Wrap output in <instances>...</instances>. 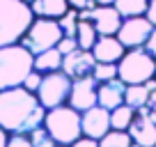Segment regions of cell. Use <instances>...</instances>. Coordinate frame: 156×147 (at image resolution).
<instances>
[{"mask_svg": "<svg viewBox=\"0 0 156 147\" xmlns=\"http://www.w3.org/2000/svg\"><path fill=\"white\" fill-rule=\"evenodd\" d=\"M44 117L46 108L34 92L23 85L0 90V127L7 133H30L44 124Z\"/></svg>", "mask_w": 156, "mask_h": 147, "instance_id": "obj_1", "label": "cell"}, {"mask_svg": "<svg viewBox=\"0 0 156 147\" xmlns=\"http://www.w3.org/2000/svg\"><path fill=\"white\" fill-rule=\"evenodd\" d=\"M34 21L28 0H0V46L19 44Z\"/></svg>", "mask_w": 156, "mask_h": 147, "instance_id": "obj_2", "label": "cell"}, {"mask_svg": "<svg viewBox=\"0 0 156 147\" xmlns=\"http://www.w3.org/2000/svg\"><path fill=\"white\" fill-rule=\"evenodd\" d=\"M34 69V55L23 44L0 46V90L23 85L25 76Z\"/></svg>", "mask_w": 156, "mask_h": 147, "instance_id": "obj_3", "label": "cell"}, {"mask_svg": "<svg viewBox=\"0 0 156 147\" xmlns=\"http://www.w3.org/2000/svg\"><path fill=\"white\" fill-rule=\"evenodd\" d=\"M80 117L83 113L71 108L69 103H62L58 108H51L46 110L44 117V127L46 131L53 136V140L58 145H71L73 140L83 136V127H80Z\"/></svg>", "mask_w": 156, "mask_h": 147, "instance_id": "obj_4", "label": "cell"}, {"mask_svg": "<svg viewBox=\"0 0 156 147\" xmlns=\"http://www.w3.org/2000/svg\"><path fill=\"white\" fill-rule=\"evenodd\" d=\"M154 74H156V58L145 46L126 48L122 60L117 62V78L124 81L126 85L145 83V81L154 78Z\"/></svg>", "mask_w": 156, "mask_h": 147, "instance_id": "obj_5", "label": "cell"}, {"mask_svg": "<svg viewBox=\"0 0 156 147\" xmlns=\"http://www.w3.org/2000/svg\"><path fill=\"white\" fill-rule=\"evenodd\" d=\"M64 37L62 28H60L58 19H44V16H34L32 25L28 28V32L23 34L21 44L30 51L32 55L41 53V51L55 48L58 41Z\"/></svg>", "mask_w": 156, "mask_h": 147, "instance_id": "obj_6", "label": "cell"}, {"mask_svg": "<svg viewBox=\"0 0 156 147\" xmlns=\"http://www.w3.org/2000/svg\"><path fill=\"white\" fill-rule=\"evenodd\" d=\"M71 83L73 81L69 78L67 74H64L62 69H58V71L44 74L41 85H39V90L34 94H37V99L41 101V106H44L46 110H51V108H58V106H62V103L69 101Z\"/></svg>", "mask_w": 156, "mask_h": 147, "instance_id": "obj_7", "label": "cell"}, {"mask_svg": "<svg viewBox=\"0 0 156 147\" xmlns=\"http://www.w3.org/2000/svg\"><path fill=\"white\" fill-rule=\"evenodd\" d=\"M151 30H154V23L142 16H131V19H124L119 30H117V39L124 44V48H138V46H145L147 39H149Z\"/></svg>", "mask_w": 156, "mask_h": 147, "instance_id": "obj_8", "label": "cell"}, {"mask_svg": "<svg viewBox=\"0 0 156 147\" xmlns=\"http://www.w3.org/2000/svg\"><path fill=\"white\" fill-rule=\"evenodd\" d=\"M78 19L92 21L99 34H117L122 25V14L115 9V5H97V7H85L78 12Z\"/></svg>", "mask_w": 156, "mask_h": 147, "instance_id": "obj_9", "label": "cell"}, {"mask_svg": "<svg viewBox=\"0 0 156 147\" xmlns=\"http://www.w3.org/2000/svg\"><path fill=\"white\" fill-rule=\"evenodd\" d=\"M131 140L142 147H154L156 145V113L149 106H142L136 110L131 127L126 129Z\"/></svg>", "mask_w": 156, "mask_h": 147, "instance_id": "obj_10", "label": "cell"}, {"mask_svg": "<svg viewBox=\"0 0 156 147\" xmlns=\"http://www.w3.org/2000/svg\"><path fill=\"white\" fill-rule=\"evenodd\" d=\"M97 92H99V81L94 78L92 74H90V76H83V78H73L67 103L71 108H76V110H80V113H85L87 108H92V106L99 103Z\"/></svg>", "mask_w": 156, "mask_h": 147, "instance_id": "obj_11", "label": "cell"}, {"mask_svg": "<svg viewBox=\"0 0 156 147\" xmlns=\"http://www.w3.org/2000/svg\"><path fill=\"white\" fill-rule=\"evenodd\" d=\"M80 127H83V136H90V138H103L108 131H110V110H106L103 106H92L87 108L80 117Z\"/></svg>", "mask_w": 156, "mask_h": 147, "instance_id": "obj_12", "label": "cell"}, {"mask_svg": "<svg viewBox=\"0 0 156 147\" xmlns=\"http://www.w3.org/2000/svg\"><path fill=\"white\" fill-rule=\"evenodd\" d=\"M94 64H97V60H94V53H92V51L76 48V51H71V53L64 55V60H62V71L73 81V78L90 76V74L94 71Z\"/></svg>", "mask_w": 156, "mask_h": 147, "instance_id": "obj_13", "label": "cell"}, {"mask_svg": "<svg viewBox=\"0 0 156 147\" xmlns=\"http://www.w3.org/2000/svg\"><path fill=\"white\" fill-rule=\"evenodd\" d=\"M92 53L97 62H112L117 64L122 60V55L126 53L124 44L117 39V34H99L97 44L92 46Z\"/></svg>", "mask_w": 156, "mask_h": 147, "instance_id": "obj_14", "label": "cell"}, {"mask_svg": "<svg viewBox=\"0 0 156 147\" xmlns=\"http://www.w3.org/2000/svg\"><path fill=\"white\" fill-rule=\"evenodd\" d=\"M124 92H126V83L119 78H110L99 83V106H103L106 110H112V108L122 106L124 103Z\"/></svg>", "mask_w": 156, "mask_h": 147, "instance_id": "obj_15", "label": "cell"}, {"mask_svg": "<svg viewBox=\"0 0 156 147\" xmlns=\"http://www.w3.org/2000/svg\"><path fill=\"white\" fill-rule=\"evenodd\" d=\"M34 16L44 19H60L69 12V0H32L30 2Z\"/></svg>", "mask_w": 156, "mask_h": 147, "instance_id": "obj_16", "label": "cell"}, {"mask_svg": "<svg viewBox=\"0 0 156 147\" xmlns=\"http://www.w3.org/2000/svg\"><path fill=\"white\" fill-rule=\"evenodd\" d=\"M62 60L64 55L58 51V46L55 48H48V51H41V53L34 55V69H37L39 74H51V71H58V69H62Z\"/></svg>", "mask_w": 156, "mask_h": 147, "instance_id": "obj_17", "label": "cell"}, {"mask_svg": "<svg viewBox=\"0 0 156 147\" xmlns=\"http://www.w3.org/2000/svg\"><path fill=\"white\" fill-rule=\"evenodd\" d=\"M149 90L145 88V83H136V85H126V92H124V103L131 108H142L149 103Z\"/></svg>", "mask_w": 156, "mask_h": 147, "instance_id": "obj_18", "label": "cell"}, {"mask_svg": "<svg viewBox=\"0 0 156 147\" xmlns=\"http://www.w3.org/2000/svg\"><path fill=\"white\" fill-rule=\"evenodd\" d=\"M76 39H78V48H85V51H92V46L97 44L99 39V32L94 28L92 21H85L80 19L78 21V32H76Z\"/></svg>", "mask_w": 156, "mask_h": 147, "instance_id": "obj_19", "label": "cell"}, {"mask_svg": "<svg viewBox=\"0 0 156 147\" xmlns=\"http://www.w3.org/2000/svg\"><path fill=\"white\" fill-rule=\"evenodd\" d=\"M133 117H136V108L122 103V106H117V108L110 110V127L117 129V131H126V129L131 127Z\"/></svg>", "mask_w": 156, "mask_h": 147, "instance_id": "obj_20", "label": "cell"}, {"mask_svg": "<svg viewBox=\"0 0 156 147\" xmlns=\"http://www.w3.org/2000/svg\"><path fill=\"white\" fill-rule=\"evenodd\" d=\"M149 0H115V9L122 14V19H131V16H142L147 12Z\"/></svg>", "mask_w": 156, "mask_h": 147, "instance_id": "obj_21", "label": "cell"}, {"mask_svg": "<svg viewBox=\"0 0 156 147\" xmlns=\"http://www.w3.org/2000/svg\"><path fill=\"white\" fill-rule=\"evenodd\" d=\"M133 140L129 136V131H117L110 129L103 138H99V147H131Z\"/></svg>", "mask_w": 156, "mask_h": 147, "instance_id": "obj_22", "label": "cell"}, {"mask_svg": "<svg viewBox=\"0 0 156 147\" xmlns=\"http://www.w3.org/2000/svg\"><path fill=\"white\" fill-rule=\"evenodd\" d=\"M78 9H73V7H69V12L64 16H60L58 19V23H60V28H62V32H64V37H76V32H78Z\"/></svg>", "mask_w": 156, "mask_h": 147, "instance_id": "obj_23", "label": "cell"}, {"mask_svg": "<svg viewBox=\"0 0 156 147\" xmlns=\"http://www.w3.org/2000/svg\"><path fill=\"white\" fill-rule=\"evenodd\" d=\"M28 136H30V140H32V147H55V145H58V142L53 140V136L46 131L44 124L37 127V129H32Z\"/></svg>", "mask_w": 156, "mask_h": 147, "instance_id": "obj_24", "label": "cell"}, {"mask_svg": "<svg viewBox=\"0 0 156 147\" xmlns=\"http://www.w3.org/2000/svg\"><path fill=\"white\" fill-rule=\"evenodd\" d=\"M92 76L99 81V83L110 81V78H117V64H112V62H97V64H94Z\"/></svg>", "mask_w": 156, "mask_h": 147, "instance_id": "obj_25", "label": "cell"}, {"mask_svg": "<svg viewBox=\"0 0 156 147\" xmlns=\"http://www.w3.org/2000/svg\"><path fill=\"white\" fill-rule=\"evenodd\" d=\"M41 78H44V74H39L37 69H32V71L25 76V81H23V88L25 90H30V92H37L39 90V85H41Z\"/></svg>", "mask_w": 156, "mask_h": 147, "instance_id": "obj_26", "label": "cell"}, {"mask_svg": "<svg viewBox=\"0 0 156 147\" xmlns=\"http://www.w3.org/2000/svg\"><path fill=\"white\" fill-rule=\"evenodd\" d=\"M7 147H32V140L28 133H9Z\"/></svg>", "mask_w": 156, "mask_h": 147, "instance_id": "obj_27", "label": "cell"}, {"mask_svg": "<svg viewBox=\"0 0 156 147\" xmlns=\"http://www.w3.org/2000/svg\"><path fill=\"white\" fill-rule=\"evenodd\" d=\"M76 48H78V39L76 37H62V39L58 41V51L62 55L71 53V51H76Z\"/></svg>", "mask_w": 156, "mask_h": 147, "instance_id": "obj_28", "label": "cell"}, {"mask_svg": "<svg viewBox=\"0 0 156 147\" xmlns=\"http://www.w3.org/2000/svg\"><path fill=\"white\" fill-rule=\"evenodd\" d=\"M69 147H99V140H97V138H90V136H80L78 140H73Z\"/></svg>", "mask_w": 156, "mask_h": 147, "instance_id": "obj_29", "label": "cell"}, {"mask_svg": "<svg viewBox=\"0 0 156 147\" xmlns=\"http://www.w3.org/2000/svg\"><path fill=\"white\" fill-rule=\"evenodd\" d=\"M69 7H73V9H85V7H97V2L94 0H69Z\"/></svg>", "mask_w": 156, "mask_h": 147, "instance_id": "obj_30", "label": "cell"}, {"mask_svg": "<svg viewBox=\"0 0 156 147\" xmlns=\"http://www.w3.org/2000/svg\"><path fill=\"white\" fill-rule=\"evenodd\" d=\"M145 48H147V51H149V53L156 58V25H154V30H151V34H149V39H147Z\"/></svg>", "mask_w": 156, "mask_h": 147, "instance_id": "obj_31", "label": "cell"}, {"mask_svg": "<svg viewBox=\"0 0 156 147\" xmlns=\"http://www.w3.org/2000/svg\"><path fill=\"white\" fill-rule=\"evenodd\" d=\"M145 16L151 21V23L156 25V0H149V5H147V12H145Z\"/></svg>", "mask_w": 156, "mask_h": 147, "instance_id": "obj_32", "label": "cell"}, {"mask_svg": "<svg viewBox=\"0 0 156 147\" xmlns=\"http://www.w3.org/2000/svg\"><path fill=\"white\" fill-rule=\"evenodd\" d=\"M7 138H9V133L0 127V147H7Z\"/></svg>", "mask_w": 156, "mask_h": 147, "instance_id": "obj_33", "label": "cell"}, {"mask_svg": "<svg viewBox=\"0 0 156 147\" xmlns=\"http://www.w3.org/2000/svg\"><path fill=\"white\" fill-rule=\"evenodd\" d=\"M147 106H149L151 110H154V113H156V90H154V92L149 94V103H147Z\"/></svg>", "mask_w": 156, "mask_h": 147, "instance_id": "obj_34", "label": "cell"}, {"mask_svg": "<svg viewBox=\"0 0 156 147\" xmlns=\"http://www.w3.org/2000/svg\"><path fill=\"white\" fill-rule=\"evenodd\" d=\"M97 5H115V0H94Z\"/></svg>", "mask_w": 156, "mask_h": 147, "instance_id": "obj_35", "label": "cell"}, {"mask_svg": "<svg viewBox=\"0 0 156 147\" xmlns=\"http://www.w3.org/2000/svg\"><path fill=\"white\" fill-rule=\"evenodd\" d=\"M131 147H142V145H136V142H133V145H131Z\"/></svg>", "mask_w": 156, "mask_h": 147, "instance_id": "obj_36", "label": "cell"}, {"mask_svg": "<svg viewBox=\"0 0 156 147\" xmlns=\"http://www.w3.org/2000/svg\"><path fill=\"white\" fill-rule=\"evenodd\" d=\"M55 147H69V145H55Z\"/></svg>", "mask_w": 156, "mask_h": 147, "instance_id": "obj_37", "label": "cell"}, {"mask_svg": "<svg viewBox=\"0 0 156 147\" xmlns=\"http://www.w3.org/2000/svg\"><path fill=\"white\" fill-rule=\"evenodd\" d=\"M28 2H32V0H28Z\"/></svg>", "mask_w": 156, "mask_h": 147, "instance_id": "obj_38", "label": "cell"}, {"mask_svg": "<svg viewBox=\"0 0 156 147\" xmlns=\"http://www.w3.org/2000/svg\"><path fill=\"white\" fill-rule=\"evenodd\" d=\"M154 76H156V74H154Z\"/></svg>", "mask_w": 156, "mask_h": 147, "instance_id": "obj_39", "label": "cell"}, {"mask_svg": "<svg viewBox=\"0 0 156 147\" xmlns=\"http://www.w3.org/2000/svg\"><path fill=\"white\" fill-rule=\"evenodd\" d=\"M154 147H156V145H154Z\"/></svg>", "mask_w": 156, "mask_h": 147, "instance_id": "obj_40", "label": "cell"}]
</instances>
